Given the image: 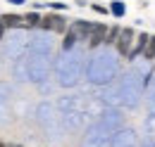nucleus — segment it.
Here are the masks:
<instances>
[{
    "label": "nucleus",
    "mask_w": 155,
    "mask_h": 147,
    "mask_svg": "<svg viewBox=\"0 0 155 147\" xmlns=\"http://www.w3.org/2000/svg\"><path fill=\"white\" fill-rule=\"evenodd\" d=\"M117 52H119V55H131V50H134V31H131V29H122V33H119V38H117Z\"/></svg>",
    "instance_id": "obj_1"
},
{
    "label": "nucleus",
    "mask_w": 155,
    "mask_h": 147,
    "mask_svg": "<svg viewBox=\"0 0 155 147\" xmlns=\"http://www.w3.org/2000/svg\"><path fill=\"white\" fill-rule=\"evenodd\" d=\"M41 26L48 29V31H55V33H64V31H69V29H67V21L60 17V14H48V17H43Z\"/></svg>",
    "instance_id": "obj_2"
},
{
    "label": "nucleus",
    "mask_w": 155,
    "mask_h": 147,
    "mask_svg": "<svg viewBox=\"0 0 155 147\" xmlns=\"http://www.w3.org/2000/svg\"><path fill=\"white\" fill-rule=\"evenodd\" d=\"M91 31H93V24H88V21H84V19H79V21H74V24L69 26V33H74L77 40H88Z\"/></svg>",
    "instance_id": "obj_3"
},
{
    "label": "nucleus",
    "mask_w": 155,
    "mask_h": 147,
    "mask_svg": "<svg viewBox=\"0 0 155 147\" xmlns=\"http://www.w3.org/2000/svg\"><path fill=\"white\" fill-rule=\"evenodd\" d=\"M107 26L105 24H93V31H91V36H88V45L91 48H98V45H103L105 43V38H107Z\"/></svg>",
    "instance_id": "obj_4"
},
{
    "label": "nucleus",
    "mask_w": 155,
    "mask_h": 147,
    "mask_svg": "<svg viewBox=\"0 0 155 147\" xmlns=\"http://www.w3.org/2000/svg\"><path fill=\"white\" fill-rule=\"evenodd\" d=\"M136 145V135L131 130H122V133H117L115 138V147H134Z\"/></svg>",
    "instance_id": "obj_5"
},
{
    "label": "nucleus",
    "mask_w": 155,
    "mask_h": 147,
    "mask_svg": "<svg viewBox=\"0 0 155 147\" xmlns=\"http://www.w3.org/2000/svg\"><path fill=\"white\" fill-rule=\"evenodd\" d=\"M148 40H150V36H148V33H141V36L136 38V45H134V50H131V55H129V59H136L141 52H146V48H148Z\"/></svg>",
    "instance_id": "obj_6"
},
{
    "label": "nucleus",
    "mask_w": 155,
    "mask_h": 147,
    "mask_svg": "<svg viewBox=\"0 0 155 147\" xmlns=\"http://www.w3.org/2000/svg\"><path fill=\"white\" fill-rule=\"evenodd\" d=\"M0 21H2L5 26H10V29H17V26H26L24 17H19V14H2V17H0Z\"/></svg>",
    "instance_id": "obj_7"
},
{
    "label": "nucleus",
    "mask_w": 155,
    "mask_h": 147,
    "mask_svg": "<svg viewBox=\"0 0 155 147\" xmlns=\"http://www.w3.org/2000/svg\"><path fill=\"white\" fill-rule=\"evenodd\" d=\"M124 12H127V5H124L122 0H112V2H110V14H115V17H124Z\"/></svg>",
    "instance_id": "obj_8"
},
{
    "label": "nucleus",
    "mask_w": 155,
    "mask_h": 147,
    "mask_svg": "<svg viewBox=\"0 0 155 147\" xmlns=\"http://www.w3.org/2000/svg\"><path fill=\"white\" fill-rule=\"evenodd\" d=\"M24 21H26V26H31V29H34V26H41V21H43V17H38L36 12H29V14L24 17Z\"/></svg>",
    "instance_id": "obj_9"
},
{
    "label": "nucleus",
    "mask_w": 155,
    "mask_h": 147,
    "mask_svg": "<svg viewBox=\"0 0 155 147\" xmlns=\"http://www.w3.org/2000/svg\"><path fill=\"white\" fill-rule=\"evenodd\" d=\"M74 43H77V36L67 31V36H64V40H62V50H64V52H67V50H72V48H74Z\"/></svg>",
    "instance_id": "obj_10"
},
{
    "label": "nucleus",
    "mask_w": 155,
    "mask_h": 147,
    "mask_svg": "<svg viewBox=\"0 0 155 147\" xmlns=\"http://www.w3.org/2000/svg\"><path fill=\"white\" fill-rule=\"evenodd\" d=\"M143 57H146V59H155V36H150V40H148V48H146Z\"/></svg>",
    "instance_id": "obj_11"
},
{
    "label": "nucleus",
    "mask_w": 155,
    "mask_h": 147,
    "mask_svg": "<svg viewBox=\"0 0 155 147\" xmlns=\"http://www.w3.org/2000/svg\"><path fill=\"white\" fill-rule=\"evenodd\" d=\"M119 33H122V29H110V31H107V38H105V45H107V43H117V38H119Z\"/></svg>",
    "instance_id": "obj_12"
},
{
    "label": "nucleus",
    "mask_w": 155,
    "mask_h": 147,
    "mask_svg": "<svg viewBox=\"0 0 155 147\" xmlns=\"http://www.w3.org/2000/svg\"><path fill=\"white\" fill-rule=\"evenodd\" d=\"M91 7L96 10L98 14H107V12H110V7H105V5H91Z\"/></svg>",
    "instance_id": "obj_13"
},
{
    "label": "nucleus",
    "mask_w": 155,
    "mask_h": 147,
    "mask_svg": "<svg viewBox=\"0 0 155 147\" xmlns=\"http://www.w3.org/2000/svg\"><path fill=\"white\" fill-rule=\"evenodd\" d=\"M48 7H53V10H67V2H48Z\"/></svg>",
    "instance_id": "obj_14"
},
{
    "label": "nucleus",
    "mask_w": 155,
    "mask_h": 147,
    "mask_svg": "<svg viewBox=\"0 0 155 147\" xmlns=\"http://www.w3.org/2000/svg\"><path fill=\"white\" fill-rule=\"evenodd\" d=\"M2 33H5V24L0 21V40H2Z\"/></svg>",
    "instance_id": "obj_15"
},
{
    "label": "nucleus",
    "mask_w": 155,
    "mask_h": 147,
    "mask_svg": "<svg viewBox=\"0 0 155 147\" xmlns=\"http://www.w3.org/2000/svg\"><path fill=\"white\" fill-rule=\"evenodd\" d=\"M7 2H12V5H24V0H7Z\"/></svg>",
    "instance_id": "obj_16"
},
{
    "label": "nucleus",
    "mask_w": 155,
    "mask_h": 147,
    "mask_svg": "<svg viewBox=\"0 0 155 147\" xmlns=\"http://www.w3.org/2000/svg\"><path fill=\"white\" fill-rule=\"evenodd\" d=\"M7 147H21V145H7Z\"/></svg>",
    "instance_id": "obj_17"
},
{
    "label": "nucleus",
    "mask_w": 155,
    "mask_h": 147,
    "mask_svg": "<svg viewBox=\"0 0 155 147\" xmlns=\"http://www.w3.org/2000/svg\"><path fill=\"white\" fill-rule=\"evenodd\" d=\"M0 147H7V145H2V142H0Z\"/></svg>",
    "instance_id": "obj_18"
},
{
    "label": "nucleus",
    "mask_w": 155,
    "mask_h": 147,
    "mask_svg": "<svg viewBox=\"0 0 155 147\" xmlns=\"http://www.w3.org/2000/svg\"><path fill=\"white\" fill-rule=\"evenodd\" d=\"M153 147H155V145H153Z\"/></svg>",
    "instance_id": "obj_19"
}]
</instances>
